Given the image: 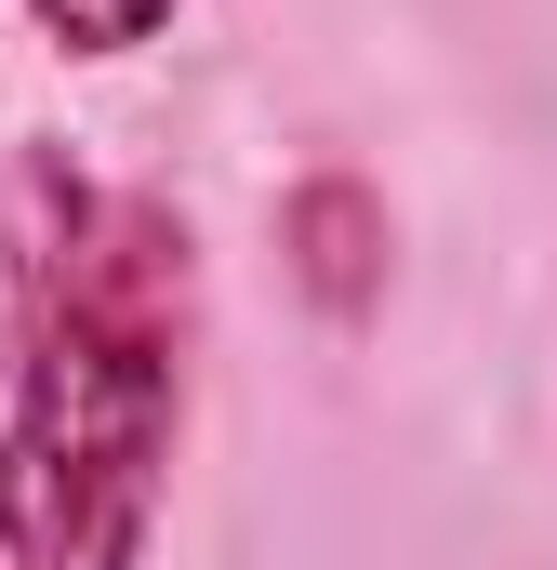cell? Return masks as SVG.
Masks as SVG:
<instances>
[{
  "label": "cell",
  "instance_id": "cell-1",
  "mask_svg": "<svg viewBox=\"0 0 557 570\" xmlns=\"http://www.w3.org/2000/svg\"><path fill=\"white\" fill-rule=\"evenodd\" d=\"M0 570H146L199 358L186 213L120 173H80L53 134L0 146Z\"/></svg>",
  "mask_w": 557,
  "mask_h": 570
},
{
  "label": "cell",
  "instance_id": "cell-2",
  "mask_svg": "<svg viewBox=\"0 0 557 570\" xmlns=\"http://www.w3.org/2000/svg\"><path fill=\"white\" fill-rule=\"evenodd\" d=\"M173 13H186V0H27V27H40L53 53H80V67H120V53H146Z\"/></svg>",
  "mask_w": 557,
  "mask_h": 570
}]
</instances>
